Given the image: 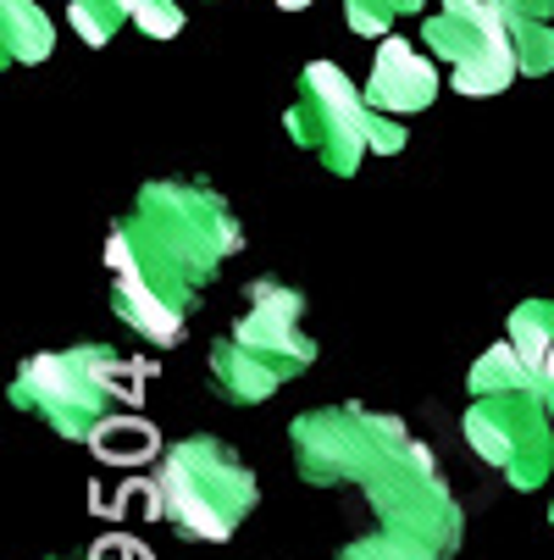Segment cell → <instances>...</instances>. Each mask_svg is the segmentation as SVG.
<instances>
[{
  "instance_id": "cell-1",
  "label": "cell",
  "mask_w": 554,
  "mask_h": 560,
  "mask_svg": "<svg viewBox=\"0 0 554 560\" xmlns=\"http://www.w3.org/2000/svg\"><path fill=\"white\" fill-rule=\"evenodd\" d=\"M294 471L310 489H355L372 527L339 549V560H455L460 500L444 483L433 450L372 406H316L288 422Z\"/></svg>"
},
{
  "instance_id": "cell-2",
  "label": "cell",
  "mask_w": 554,
  "mask_h": 560,
  "mask_svg": "<svg viewBox=\"0 0 554 560\" xmlns=\"http://www.w3.org/2000/svg\"><path fill=\"white\" fill-rule=\"evenodd\" d=\"M233 250H245V228L211 184L155 178L106 233L111 311L139 339L173 350L189 334L200 289Z\"/></svg>"
},
{
  "instance_id": "cell-3",
  "label": "cell",
  "mask_w": 554,
  "mask_h": 560,
  "mask_svg": "<svg viewBox=\"0 0 554 560\" xmlns=\"http://www.w3.org/2000/svg\"><path fill=\"white\" fill-rule=\"evenodd\" d=\"M316 339L305 334V294L278 278H256L250 300L216 345H211V383L227 406H261L283 383L310 372Z\"/></svg>"
},
{
  "instance_id": "cell-4",
  "label": "cell",
  "mask_w": 554,
  "mask_h": 560,
  "mask_svg": "<svg viewBox=\"0 0 554 560\" xmlns=\"http://www.w3.org/2000/svg\"><path fill=\"white\" fill-rule=\"evenodd\" d=\"M155 516H162L178 538L189 544H227L239 533L256 505H261V483L250 460L222 444V439H184L162 455L150 483Z\"/></svg>"
},
{
  "instance_id": "cell-5",
  "label": "cell",
  "mask_w": 554,
  "mask_h": 560,
  "mask_svg": "<svg viewBox=\"0 0 554 560\" xmlns=\"http://www.w3.org/2000/svg\"><path fill=\"white\" fill-rule=\"evenodd\" d=\"M139 394V366H128L111 345H72V350H45L28 355L7 388L17 411H34L50 433L61 439H95L117 399Z\"/></svg>"
},
{
  "instance_id": "cell-6",
  "label": "cell",
  "mask_w": 554,
  "mask_h": 560,
  "mask_svg": "<svg viewBox=\"0 0 554 560\" xmlns=\"http://www.w3.org/2000/svg\"><path fill=\"white\" fill-rule=\"evenodd\" d=\"M422 45L455 67L449 84L471 101H488L521 78L505 0H438V12L422 18Z\"/></svg>"
},
{
  "instance_id": "cell-7",
  "label": "cell",
  "mask_w": 554,
  "mask_h": 560,
  "mask_svg": "<svg viewBox=\"0 0 554 560\" xmlns=\"http://www.w3.org/2000/svg\"><path fill=\"white\" fill-rule=\"evenodd\" d=\"M460 433L516 494H532V489L549 483V471H554V417H549L538 388L471 399L465 417H460Z\"/></svg>"
},
{
  "instance_id": "cell-8",
  "label": "cell",
  "mask_w": 554,
  "mask_h": 560,
  "mask_svg": "<svg viewBox=\"0 0 554 560\" xmlns=\"http://www.w3.org/2000/svg\"><path fill=\"white\" fill-rule=\"evenodd\" d=\"M366 122H372V106H366V90H355L350 78L333 67V61H310L294 84V106L283 117L288 139L299 150H310L333 178H355L361 162H366Z\"/></svg>"
},
{
  "instance_id": "cell-9",
  "label": "cell",
  "mask_w": 554,
  "mask_h": 560,
  "mask_svg": "<svg viewBox=\"0 0 554 560\" xmlns=\"http://www.w3.org/2000/svg\"><path fill=\"white\" fill-rule=\"evenodd\" d=\"M438 101V67L427 50H416L411 39H382L377 45V61H372V78H366V106L372 112H388V117H411V112H427Z\"/></svg>"
},
{
  "instance_id": "cell-10",
  "label": "cell",
  "mask_w": 554,
  "mask_h": 560,
  "mask_svg": "<svg viewBox=\"0 0 554 560\" xmlns=\"http://www.w3.org/2000/svg\"><path fill=\"white\" fill-rule=\"evenodd\" d=\"M67 18L84 45H111V34L128 23H139L150 39H173L184 28L178 0H67Z\"/></svg>"
},
{
  "instance_id": "cell-11",
  "label": "cell",
  "mask_w": 554,
  "mask_h": 560,
  "mask_svg": "<svg viewBox=\"0 0 554 560\" xmlns=\"http://www.w3.org/2000/svg\"><path fill=\"white\" fill-rule=\"evenodd\" d=\"M56 50V23L34 0H0V56L12 67H39Z\"/></svg>"
},
{
  "instance_id": "cell-12",
  "label": "cell",
  "mask_w": 554,
  "mask_h": 560,
  "mask_svg": "<svg viewBox=\"0 0 554 560\" xmlns=\"http://www.w3.org/2000/svg\"><path fill=\"white\" fill-rule=\"evenodd\" d=\"M505 339L516 345V355L527 361L532 377H543L549 355H554V300H521L505 323Z\"/></svg>"
},
{
  "instance_id": "cell-13",
  "label": "cell",
  "mask_w": 554,
  "mask_h": 560,
  "mask_svg": "<svg viewBox=\"0 0 554 560\" xmlns=\"http://www.w3.org/2000/svg\"><path fill=\"white\" fill-rule=\"evenodd\" d=\"M471 399H483V394H516V388H538V377L527 372V361L516 355V345H494L483 350L478 361H471V377H465Z\"/></svg>"
},
{
  "instance_id": "cell-14",
  "label": "cell",
  "mask_w": 554,
  "mask_h": 560,
  "mask_svg": "<svg viewBox=\"0 0 554 560\" xmlns=\"http://www.w3.org/2000/svg\"><path fill=\"white\" fill-rule=\"evenodd\" d=\"M510 18V45H516V61H521V78H543L554 72V18Z\"/></svg>"
},
{
  "instance_id": "cell-15",
  "label": "cell",
  "mask_w": 554,
  "mask_h": 560,
  "mask_svg": "<svg viewBox=\"0 0 554 560\" xmlns=\"http://www.w3.org/2000/svg\"><path fill=\"white\" fill-rule=\"evenodd\" d=\"M427 7V0H344V23L361 34V39H388L393 23H405Z\"/></svg>"
},
{
  "instance_id": "cell-16",
  "label": "cell",
  "mask_w": 554,
  "mask_h": 560,
  "mask_svg": "<svg viewBox=\"0 0 554 560\" xmlns=\"http://www.w3.org/2000/svg\"><path fill=\"white\" fill-rule=\"evenodd\" d=\"M366 144H372L377 155H400V150L411 144V133H405V122H400V117L372 112V122H366Z\"/></svg>"
},
{
  "instance_id": "cell-17",
  "label": "cell",
  "mask_w": 554,
  "mask_h": 560,
  "mask_svg": "<svg viewBox=\"0 0 554 560\" xmlns=\"http://www.w3.org/2000/svg\"><path fill=\"white\" fill-rule=\"evenodd\" d=\"M516 18H554V0H505Z\"/></svg>"
},
{
  "instance_id": "cell-18",
  "label": "cell",
  "mask_w": 554,
  "mask_h": 560,
  "mask_svg": "<svg viewBox=\"0 0 554 560\" xmlns=\"http://www.w3.org/2000/svg\"><path fill=\"white\" fill-rule=\"evenodd\" d=\"M538 394H543V406H549V417H554V355H549V366H543V377H538Z\"/></svg>"
},
{
  "instance_id": "cell-19",
  "label": "cell",
  "mask_w": 554,
  "mask_h": 560,
  "mask_svg": "<svg viewBox=\"0 0 554 560\" xmlns=\"http://www.w3.org/2000/svg\"><path fill=\"white\" fill-rule=\"evenodd\" d=\"M283 12H305V7H316V0H278Z\"/></svg>"
},
{
  "instance_id": "cell-20",
  "label": "cell",
  "mask_w": 554,
  "mask_h": 560,
  "mask_svg": "<svg viewBox=\"0 0 554 560\" xmlns=\"http://www.w3.org/2000/svg\"><path fill=\"white\" fill-rule=\"evenodd\" d=\"M549 522H554V500H549Z\"/></svg>"
}]
</instances>
